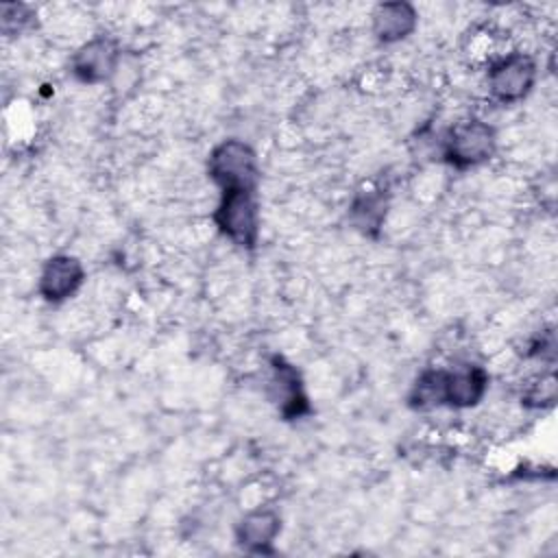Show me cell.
<instances>
[{
  "mask_svg": "<svg viewBox=\"0 0 558 558\" xmlns=\"http://www.w3.org/2000/svg\"><path fill=\"white\" fill-rule=\"evenodd\" d=\"M218 231L235 246L253 248L259 238V207L255 187L220 190V201L214 211Z\"/></svg>",
  "mask_w": 558,
  "mask_h": 558,
  "instance_id": "obj_1",
  "label": "cell"
},
{
  "mask_svg": "<svg viewBox=\"0 0 558 558\" xmlns=\"http://www.w3.org/2000/svg\"><path fill=\"white\" fill-rule=\"evenodd\" d=\"M495 146L497 135L488 122L464 120L447 131L442 140V159L458 170H466L488 161Z\"/></svg>",
  "mask_w": 558,
  "mask_h": 558,
  "instance_id": "obj_2",
  "label": "cell"
},
{
  "mask_svg": "<svg viewBox=\"0 0 558 558\" xmlns=\"http://www.w3.org/2000/svg\"><path fill=\"white\" fill-rule=\"evenodd\" d=\"M207 172L220 187H257V157L242 140H222L207 159Z\"/></svg>",
  "mask_w": 558,
  "mask_h": 558,
  "instance_id": "obj_3",
  "label": "cell"
},
{
  "mask_svg": "<svg viewBox=\"0 0 558 558\" xmlns=\"http://www.w3.org/2000/svg\"><path fill=\"white\" fill-rule=\"evenodd\" d=\"M536 83V61L525 52H510L488 70V92L501 105L523 100Z\"/></svg>",
  "mask_w": 558,
  "mask_h": 558,
  "instance_id": "obj_4",
  "label": "cell"
},
{
  "mask_svg": "<svg viewBox=\"0 0 558 558\" xmlns=\"http://www.w3.org/2000/svg\"><path fill=\"white\" fill-rule=\"evenodd\" d=\"M118 46L109 37H96L83 44L72 57V74L87 85L105 83L118 68Z\"/></svg>",
  "mask_w": 558,
  "mask_h": 558,
  "instance_id": "obj_5",
  "label": "cell"
},
{
  "mask_svg": "<svg viewBox=\"0 0 558 558\" xmlns=\"http://www.w3.org/2000/svg\"><path fill=\"white\" fill-rule=\"evenodd\" d=\"M85 270L74 255H52L39 275V294L48 303L70 299L83 283Z\"/></svg>",
  "mask_w": 558,
  "mask_h": 558,
  "instance_id": "obj_6",
  "label": "cell"
},
{
  "mask_svg": "<svg viewBox=\"0 0 558 558\" xmlns=\"http://www.w3.org/2000/svg\"><path fill=\"white\" fill-rule=\"evenodd\" d=\"M270 390H272V401L277 403L283 418H299L305 412H310L307 397L303 392L296 368L281 357L272 360Z\"/></svg>",
  "mask_w": 558,
  "mask_h": 558,
  "instance_id": "obj_7",
  "label": "cell"
},
{
  "mask_svg": "<svg viewBox=\"0 0 558 558\" xmlns=\"http://www.w3.org/2000/svg\"><path fill=\"white\" fill-rule=\"evenodd\" d=\"M488 388V375L482 366H460L453 371L445 368L442 405L471 408L477 405Z\"/></svg>",
  "mask_w": 558,
  "mask_h": 558,
  "instance_id": "obj_8",
  "label": "cell"
},
{
  "mask_svg": "<svg viewBox=\"0 0 558 558\" xmlns=\"http://www.w3.org/2000/svg\"><path fill=\"white\" fill-rule=\"evenodd\" d=\"M281 530V517L270 508H259L244 514L235 527L238 543L248 551H268Z\"/></svg>",
  "mask_w": 558,
  "mask_h": 558,
  "instance_id": "obj_9",
  "label": "cell"
},
{
  "mask_svg": "<svg viewBox=\"0 0 558 558\" xmlns=\"http://www.w3.org/2000/svg\"><path fill=\"white\" fill-rule=\"evenodd\" d=\"M416 26V11L410 2H384L373 13V33L384 44L408 37Z\"/></svg>",
  "mask_w": 558,
  "mask_h": 558,
  "instance_id": "obj_10",
  "label": "cell"
},
{
  "mask_svg": "<svg viewBox=\"0 0 558 558\" xmlns=\"http://www.w3.org/2000/svg\"><path fill=\"white\" fill-rule=\"evenodd\" d=\"M388 209V194L381 187L360 192L351 203V222L355 229H360L364 235H375L386 218Z\"/></svg>",
  "mask_w": 558,
  "mask_h": 558,
  "instance_id": "obj_11",
  "label": "cell"
},
{
  "mask_svg": "<svg viewBox=\"0 0 558 558\" xmlns=\"http://www.w3.org/2000/svg\"><path fill=\"white\" fill-rule=\"evenodd\" d=\"M442 388H445V368L423 371L410 390V405L416 410H429V408L442 405Z\"/></svg>",
  "mask_w": 558,
  "mask_h": 558,
  "instance_id": "obj_12",
  "label": "cell"
},
{
  "mask_svg": "<svg viewBox=\"0 0 558 558\" xmlns=\"http://www.w3.org/2000/svg\"><path fill=\"white\" fill-rule=\"evenodd\" d=\"M556 395H558L556 375L554 373H543L523 392V403L527 408H549V405H554Z\"/></svg>",
  "mask_w": 558,
  "mask_h": 558,
  "instance_id": "obj_13",
  "label": "cell"
}]
</instances>
